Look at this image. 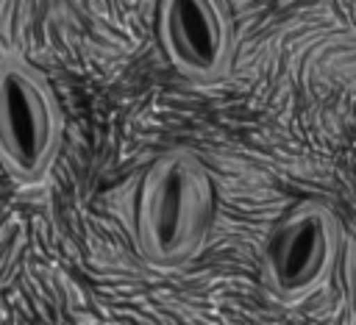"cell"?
Here are the masks:
<instances>
[{
	"label": "cell",
	"mask_w": 356,
	"mask_h": 325,
	"mask_svg": "<svg viewBox=\"0 0 356 325\" xmlns=\"http://www.w3.org/2000/svg\"><path fill=\"white\" fill-rule=\"evenodd\" d=\"M211 219L214 183L206 164L186 150L156 156L136 194L139 256L159 269L181 267L203 250Z\"/></svg>",
	"instance_id": "1"
},
{
	"label": "cell",
	"mask_w": 356,
	"mask_h": 325,
	"mask_svg": "<svg viewBox=\"0 0 356 325\" xmlns=\"http://www.w3.org/2000/svg\"><path fill=\"white\" fill-rule=\"evenodd\" d=\"M64 139V114L44 72L8 53L0 58V169L19 186H36L53 169Z\"/></svg>",
	"instance_id": "2"
},
{
	"label": "cell",
	"mask_w": 356,
	"mask_h": 325,
	"mask_svg": "<svg viewBox=\"0 0 356 325\" xmlns=\"http://www.w3.org/2000/svg\"><path fill=\"white\" fill-rule=\"evenodd\" d=\"M337 253V219L328 208L306 203L286 214L267 236L261 250V278L278 300L295 303L328 281Z\"/></svg>",
	"instance_id": "3"
},
{
	"label": "cell",
	"mask_w": 356,
	"mask_h": 325,
	"mask_svg": "<svg viewBox=\"0 0 356 325\" xmlns=\"http://www.w3.org/2000/svg\"><path fill=\"white\" fill-rule=\"evenodd\" d=\"M159 42L167 61L192 81H217L231 61V25L211 0H167L159 8Z\"/></svg>",
	"instance_id": "4"
}]
</instances>
